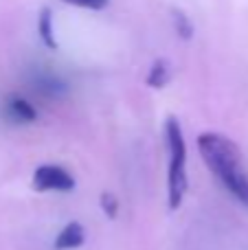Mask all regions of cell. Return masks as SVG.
<instances>
[{
	"instance_id": "cell-1",
	"label": "cell",
	"mask_w": 248,
	"mask_h": 250,
	"mask_svg": "<svg viewBox=\"0 0 248 250\" xmlns=\"http://www.w3.org/2000/svg\"><path fill=\"white\" fill-rule=\"evenodd\" d=\"M198 149L209 171L235 195L248 204V176L242 167V151L231 138L218 132H202L198 136Z\"/></svg>"
},
{
	"instance_id": "cell-2",
	"label": "cell",
	"mask_w": 248,
	"mask_h": 250,
	"mask_svg": "<svg viewBox=\"0 0 248 250\" xmlns=\"http://www.w3.org/2000/svg\"><path fill=\"white\" fill-rule=\"evenodd\" d=\"M165 134L169 143V171H167V195H169V208H176L183 204V198L187 193V141H185L183 127L176 117H167Z\"/></svg>"
},
{
	"instance_id": "cell-3",
	"label": "cell",
	"mask_w": 248,
	"mask_h": 250,
	"mask_svg": "<svg viewBox=\"0 0 248 250\" xmlns=\"http://www.w3.org/2000/svg\"><path fill=\"white\" fill-rule=\"evenodd\" d=\"M35 191H73L75 178L60 165H42L33 171Z\"/></svg>"
},
{
	"instance_id": "cell-4",
	"label": "cell",
	"mask_w": 248,
	"mask_h": 250,
	"mask_svg": "<svg viewBox=\"0 0 248 250\" xmlns=\"http://www.w3.org/2000/svg\"><path fill=\"white\" fill-rule=\"evenodd\" d=\"M4 114L16 123H33L38 119V110L26 99H22L18 95L7 97V101H4Z\"/></svg>"
},
{
	"instance_id": "cell-5",
	"label": "cell",
	"mask_w": 248,
	"mask_h": 250,
	"mask_svg": "<svg viewBox=\"0 0 248 250\" xmlns=\"http://www.w3.org/2000/svg\"><path fill=\"white\" fill-rule=\"evenodd\" d=\"M86 242V230L79 222H70L60 230V235L55 237V250H75L83 246Z\"/></svg>"
},
{
	"instance_id": "cell-6",
	"label": "cell",
	"mask_w": 248,
	"mask_h": 250,
	"mask_svg": "<svg viewBox=\"0 0 248 250\" xmlns=\"http://www.w3.org/2000/svg\"><path fill=\"white\" fill-rule=\"evenodd\" d=\"M38 33L40 40L44 42V46L57 51V40H55V26H53V11L48 7H42L38 16Z\"/></svg>"
},
{
	"instance_id": "cell-7",
	"label": "cell",
	"mask_w": 248,
	"mask_h": 250,
	"mask_svg": "<svg viewBox=\"0 0 248 250\" xmlns=\"http://www.w3.org/2000/svg\"><path fill=\"white\" fill-rule=\"evenodd\" d=\"M33 86H35V90L44 92L48 97H57L66 90V83L53 73H38L33 77Z\"/></svg>"
},
{
	"instance_id": "cell-8",
	"label": "cell",
	"mask_w": 248,
	"mask_h": 250,
	"mask_svg": "<svg viewBox=\"0 0 248 250\" xmlns=\"http://www.w3.org/2000/svg\"><path fill=\"white\" fill-rule=\"evenodd\" d=\"M169 77H171L169 62H167V60H156V62L152 64V68H149L147 86H149V88H156V90H161V88L167 86Z\"/></svg>"
},
{
	"instance_id": "cell-9",
	"label": "cell",
	"mask_w": 248,
	"mask_h": 250,
	"mask_svg": "<svg viewBox=\"0 0 248 250\" xmlns=\"http://www.w3.org/2000/svg\"><path fill=\"white\" fill-rule=\"evenodd\" d=\"M174 26H176V33L180 35L183 40H191L193 35V24L191 20H189V16L185 11H180V9H174Z\"/></svg>"
},
{
	"instance_id": "cell-10",
	"label": "cell",
	"mask_w": 248,
	"mask_h": 250,
	"mask_svg": "<svg viewBox=\"0 0 248 250\" xmlns=\"http://www.w3.org/2000/svg\"><path fill=\"white\" fill-rule=\"evenodd\" d=\"M101 211L105 213V217L117 220V215H119V200H117V195L110 193V191H103V193H101Z\"/></svg>"
},
{
	"instance_id": "cell-11",
	"label": "cell",
	"mask_w": 248,
	"mask_h": 250,
	"mask_svg": "<svg viewBox=\"0 0 248 250\" xmlns=\"http://www.w3.org/2000/svg\"><path fill=\"white\" fill-rule=\"evenodd\" d=\"M66 4H73V7H82V9H90V11H101V9L108 7L110 0H62Z\"/></svg>"
}]
</instances>
